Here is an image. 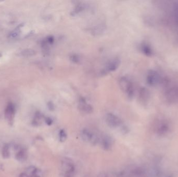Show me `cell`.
Instances as JSON below:
<instances>
[{
  "mask_svg": "<svg viewBox=\"0 0 178 177\" xmlns=\"http://www.w3.org/2000/svg\"><path fill=\"white\" fill-rule=\"evenodd\" d=\"M116 177H128V173L126 171H122L117 173L116 175Z\"/></svg>",
  "mask_w": 178,
  "mask_h": 177,
  "instance_id": "obj_21",
  "label": "cell"
},
{
  "mask_svg": "<svg viewBox=\"0 0 178 177\" xmlns=\"http://www.w3.org/2000/svg\"><path fill=\"white\" fill-rule=\"evenodd\" d=\"M98 141H99V139L97 136L96 134L93 133L90 142L93 145H96L98 142Z\"/></svg>",
  "mask_w": 178,
  "mask_h": 177,
  "instance_id": "obj_19",
  "label": "cell"
},
{
  "mask_svg": "<svg viewBox=\"0 0 178 177\" xmlns=\"http://www.w3.org/2000/svg\"><path fill=\"white\" fill-rule=\"evenodd\" d=\"M98 177H109V176H108L107 173L105 172H102L98 175Z\"/></svg>",
  "mask_w": 178,
  "mask_h": 177,
  "instance_id": "obj_27",
  "label": "cell"
},
{
  "mask_svg": "<svg viewBox=\"0 0 178 177\" xmlns=\"http://www.w3.org/2000/svg\"><path fill=\"white\" fill-rule=\"evenodd\" d=\"M67 139V134L65 130L63 129L60 130L59 132V140L61 142H65Z\"/></svg>",
  "mask_w": 178,
  "mask_h": 177,
  "instance_id": "obj_17",
  "label": "cell"
},
{
  "mask_svg": "<svg viewBox=\"0 0 178 177\" xmlns=\"http://www.w3.org/2000/svg\"><path fill=\"white\" fill-rule=\"evenodd\" d=\"M54 40H55V39H54V38L53 36H48L47 37V38H46V42H47L49 44H53L54 42Z\"/></svg>",
  "mask_w": 178,
  "mask_h": 177,
  "instance_id": "obj_22",
  "label": "cell"
},
{
  "mask_svg": "<svg viewBox=\"0 0 178 177\" xmlns=\"http://www.w3.org/2000/svg\"><path fill=\"white\" fill-rule=\"evenodd\" d=\"M106 121L107 125L112 128L118 127L121 123V120L113 113H108L106 115Z\"/></svg>",
  "mask_w": 178,
  "mask_h": 177,
  "instance_id": "obj_3",
  "label": "cell"
},
{
  "mask_svg": "<svg viewBox=\"0 0 178 177\" xmlns=\"http://www.w3.org/2000/svg\"><path fill=\"white\" fill-rule=\"evenodd\" d=\"M35 54V51L33 49H30L24 50L21 52V55L25 57L32 56L34 55Z\"/></svg>",
  "mask_w": 178,
  "mask_h": 177,
  "instance_id": "obj_15",
  "label": "cell"
},
{
  "mask_svg": "<svg viewBox=\"0 0 178 177\" xmlns=\"http://www.w3.org/2000/svg\"><path fill=\"white\" fill-rule=\"evenodd\" d=\"M26 157H27L26 153L24 150L20 151L16 155V158L19 161L25 160Z\"/></svg>",
  "mask_w": 178,
  "mask_h": 177,
  "instance_id": "obj_14",
  "label": "cell"
},
{
  "mask_svg": "<svg viewBox=\"0 0 178 177\" xmlns=\"http://www.w3.org/2000/svg\"><path fill=\"white\" fill-rule=\"evenodd\" d=\"M92 134L93 133L88 129H84L81 131V136L82 137V139L84 141L90 142Z\"/></svg>",
  "mask_w": 178,
  "mask_h": 177,
  "instance_id": "obj_11",
  "label": "cell"
},
{
  "mask_svg": "<svg viewBox=\"0 0 178 177\" xmlns=\"http://www.w3.org/2000/svg\"><path fill=\"white\" fill-rule=\"evenodd\" d=\"M119 84L121 90L126 94L129 99H131L134 94V89L132 83L126 77H122L119 80Z\"/></svg>",
  "mask_w": 178,
  "mask_h": 177,
  "instance_id": "obj_1",
  "label": "cell"
},
{
  "mask_svg": "<svg viewBox=\"0 0 178 177\" xmlns=\"http://www.w3.org/2000/svg\"><path fill=\"white\" fill-rule=\"evenodd\" d=\"M2 156L4 158H9L10 156L9 147L7 145H5L2 149Z\"/></svg>",
  "mask_w": 178,
  "mask_h": 177,
  "instance_id": "obj_13",
  "label": "cell"
},
{
  "mask_svg": "<svg viewBox=\"0 0 178 177\" xmlns=\"http://www.w3.org/2000/svg\"><path fill=\"white\" fill-rule=\"evenodd\" d=\"M104 30V28L102 25H99L98 26H96L93 29H92V33L94 34L98 35L100 33H102Z\"/></svg>",
  "mask_w": 178,
  "mask_h": 177,
  "instance_id": "obj_16",
  "label": "cell"
},
{
  "mask_svg": "<svg viewBox=\"0 0 178 177\" xmlns=\"http://www.w3.org/2000/svg\"><path fill=\"white\" fill-rule=\"evenodd\" d=\"M48 106L49 109L51 110V111H53L55 109V106H54V104L52 102H49L48 104Z\"/></svg>",
  "mask_w": 178,
  "mask_h": 177,
  "instance_id": "obj_25",
  "label": "cell"
},
{
  "mask_svg": "<svg viewBox=\"0 0 178 177\" xmlns=\"http://www.w3.org/2000/svg\"><path fill=\"white\" fill-rule=\"evenodd\" d=\"M142 50L146 55H150L151 53V50L148 45L143 44L142 45Z\"/></svg>",
  "mask_w": 178,
  "mask_h": 177,
  "instance_id": "obj_18",
  "label": "cell"
},
{
  "mask_svg": "<svg viewBox=\"0 0 178 177\" xmlns=\"http://www.w3.org/2000/svg\"><path fill=\"white\" fill-rule=\"evenodd\" d=\"M61 168L65 173L76 171L75 166L73 160L68 157H64L61 160Z\"/></svg>",
  "mask_w": 178,
  "mask_h": 177,
  "instance_id": "obj_4",
  "label": "cell"
},
{
  "mask_svg": "<svg viewBox=\"0 0 178 177\" xmlns=\"http://www.w3.org/2000/svg\"><path fill=\"white\" fill-rule=\"evenodd\" d=\"M156 72L154 71H150L149 73V74L148 75V78H147V80H148V83L150 84L151 85H154L155 84H156V82L158 81L159 79L158 78V75Z\"/></svg>",
  "mask_w": 178,
  "mask_h": 177,
  "instance_id": "obj_10",
  "label": "cell"
},
{
  "mask_svg": "<svg viewBox=\"0 0 178 177\" xmlns=\"http://www.w3.org/2000/svg\"><path fill=\"white\" fill-rule=\"evenodd\" d=\"M70 60L74 63L77 64L80 61V57L77 55H72L70 57Z\"/></svg>",
  "mask_w": 178,
  "mask_h": 177,
  "instance_id": "obj_20",
  "label": "cell"
},
{
  "mask_svg": "<svg viewBox=\"0 0 178 177\" xmlns=\"http://www.w3.org/2000/svg\"><path fill=\"white\" fill-rule=\"evenodd\" d=\"M84 10H85L84 5L82 4H79L75 7V8L73 10L72 13V15H77L78 14L80 13V12H82Z\"/></svg>",
  "mask_w": 178,
  "mask_h": 177,
  "instance_id": "obj_12",
  "label": "cell"
},
{
  "mask_svg": "<svg viewBox=\"0 0 178 177\" xmlns=\"http://www.w3.org/2000/svg\"><path fill=\"white\" fill-rule=\"evenodd\" d=\"M15 114V107L12 104H10L7 106L5 111V117L10 122H12Z\"/></svg>",
  "mask_w": 178,
  "mask_h": 177,
  "instance_id": "obj_8",
  "label": "cell"
},
{
  "mask_svg": "<svg viewBox=\"0 0 178 177\" xmlns=\"http://www.w3.org/2000/svg\"><path fill=\"white\" fill-rule=\"evenodd\" d=\"M145 175V170L140 167L134 168L128 173V177H144Z\"/></svg>",
  "mask_w": 178,
  "mask_h": 177,
  "instance_id": "obj_7",
  "label": "cell"
},
{
  "mask_svg": "<svg viewBox=\"0 0 178 177\" xmlns=\"http://www.w3.org/2000/svg\"><path fill=\"white\" fill-rule=\"evenodd\" d=\"M120 64V60L118 58H113L110 60L106 64L105 68L103 70L100 74L106 75L111 72L116 71L118 68Z\"/></svg>",
  "mask_w": 178,
  "mask_h": 177,
  "instance_id": "obj_2",
  "label": "cell"
},
{
  "mask_svg": "<svg viewBox=\"0 0 178 177\" xmlns=\"http://www.w3.org/2000/svg\"><path fill=\"white\" fill-rule=\"evenodd\" d=\"M121 131H122V133L123 134H126L129 132V129H128V128L127 127L124 126V127H123L121 129Z\"/></svg>",
  "mask_w": 178,
  "mask_h": 177,
  "instance_id": "obj_26",
  "label": "cell"
},
{
  "mask_svg": "<svg viewBox=\"0 0 178 177\" xmlns=\"http://www.w3.org/2000/svg\"><path fill=\"white\" fill-rule=\"evenodd\" d=\"M169 130V126L167 123H161L157 126L156 132L159 135H164L166 134Z\"/></svg>",
  "mask_w": 178,
  "mask_h": 177,
  "instance_id": "obj_9",
  "label": "cell"
},
{
  "mask_svg": "<svg viewBox=\"0 0 178 177\" xmlns=\"http://www.w3.org/2000/svg\"><path fill=\"white\" fill-rule=\"evenodd\" d=\"M45 123H46V124L49 125V126H50V125H51L52 124L53 121L50 117H46V118H45Z\"/></svg>",
  "mask_w": 178,
  "mask_h": 177,
  "instance_id": "obj_24",
  "label": "cell"
},
{
  "mask_svg": "<svg viewBox=\"0 0 178 177\" xmlns=\"http://www.w3.org/2000/svg\"><path fill=\"white\" fill-rule=\"evenodd\" d=\"M18 34H19V30L17 29L14 30L13 32H12V33L11 34V36L12 37H16L17 36Z\"/></svg>",
  "mask_w": 178,
  "mask_h": 177,
  "instance_id": "obj_23",
  "label": "cell"
},
{
  "mask_svg": "<svg viewBox=\"0 0 178 177\" xmlns=\"http://www.w3.org/2000/svg\"><path fill=\"white\" fill-rule=\"evenodd\" d=\"M113 144V140L112 138L108 135H105L102 137L101 139V144L102 148L106 151L111 149Z\"/></svg>",
  "mask_w": 178,
  "mask_h": 177,
  "instance_id": "obj_6",
  "label": "cell"
},
{
  "mask_svg": "<svg viewBox=\"0 0 178 177\" xmlns=\"http://www.w3.org/2000/svg\"><path fill=\"white\" fill-rule=\"evenodd\" d=\"M79 107L81 111L87 114H90L93 111V107L87 103L86 99L84 98H81L80 99Z\"/></svg>",
  "mask_w": 178,
  "mask_h": 177,
  "instance_id": "obj_5",
  "label": "cell"
}]
</instances>
